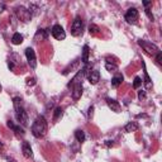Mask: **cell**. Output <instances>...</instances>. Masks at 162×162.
<instances>
[{
    "label": "cell",
    "mask_w": 162,
    "mask_h": 162,
    "mask_svg": "<svg viewBox=\"0 0 162 162\" xmlns=\"http://www.w3.org/2000/svg\"><path fill=\"white\" fill-rule=\"evenodd\" d=\"M81 95H82V85L80 82V84H76L74 86V89H72V99L79 100L81 98Z\"/></svg>",
    "instance_id": "obj_9"
},
{
    "label": "cell",
    "mask_w": 162,
    "mask_h": 162,
    "mask_svg": "<svg viewBox=\"0 0 162 162\" xmlns=\"http://www.w3.org/2000/svg\"><path fill=\"white\" fill-rule=\"evenodd\" d=\"M138 16H139L138 10L135 9V8H131V9H128L125 13V20L131 24H134V23H137Z\"/></svg>",
    "instance_id": "obj_7"
},
{
    "label": "cell",
    "mask_w": 162,
    "mask_h": 162,
    "mask_svg": "<svg viewBox=\"0 0 162 162\" xmlns=\"http://www.w3.org/2000/svg\"><path fill=\"white\" fill-rule=\"evenodd\" d=\"M32 133L36 138H42V137L46 135V133H47V122H46V118L43 115L37 117V119L32 125Z\"/></svg>",
    "instance_id": "obj_1"
},
{
    "label": "cell",
    "mask_w": 162,
    "mask_h": 162,
    "mask_svg": "<svg viewBox=\"0 0 162 162\" xmlns=\"http://www.w3.org/2000/svg\"><path fill=\"white\" fill-rule=\"evenodd\" d=\"M6 162H15L13 158H6Z\"/></svg>",
    "instance_id": "obj_32"
},
{
    "label": "cell",
    "mask_w": 162,
    "mask_h": 162,
    "mask_svg": "<svg viewBox=\"0 0 162 162\" xmlns=\"http://www.w3.org/2000/svg\"><path fill=\"white\" fill-rule=\"evenodd\" d=\"M13 103H14V109H15V117H16V119H18L19 124L27 125L28 124V117H27V113L24 112V108L22 106V99L20 98H14Z\"/></svg>",
    "instance_id": "obj_2"
},
{
    "label": "cell",
    "mask_w": 162,
    "mask_h": 162,
    "mask_svg": "<svg viewBox=\"0 0 162 162\" xmlns=\"http://www.w3.org/2000/svg\"><path fill=\"white\" fill-rule=\"evenodd\" d=\"M89 33H90V34H98V33H99V27H98V25H95V24H91L90 25V27H89Z\"/></svg>",
    "instance_id": "obj_22"
},
{
    "label": "cell",
    "mask_w": 162,
    "mask_h": 162,
    "mask_svg": "<svg viewBox=\"0 0 162 162\" xmlns=\"http://www.w3.org/2000/svg\"><path fill=\"white\" fill-rule=\"evenodd\" d=\"M82 31H84V23H82V19L80 16H76L75 20L72 22V25H71V34L74 37H79L82 34Z\"/></svg>",
    "instance_id": "obj_3"
},
{
    "label": "cell",
    "mask_w": 162,
    "mask_h": 162,
    "mask_svg": "<svg viewBox=\"0 0 162 162\" xmlns=\"http://www.w3.org/2000/svg\"><path fill=\"white\" fill-rule=\"evenodd\" d=\"M151 4H152L151 2H144V3H143V5H144V6H146V8H147V6H149Z\"/></svg>",
    "instance_id": "obj_30"
},
{
    "label": "cell",
    "mask_w": 162,
    "mask_h": 162,
    "mask_svg": "<svg viewBox=\"0 0 162 162\" xmlns=\"http://www.w3.org/2000/svg\"><path fill=\"white\" fill-rule=\"evenodd\" d=\"M5 10V4L4 3H0V13Z\"/></svg>",
    "instance_id": "obj_28"
},
{
    "label": "cell",
    "mask_w": 162,
    "mask_h": 162,
    "mask_svg": "<svg viewBox=\"0 0 162 162\" xmlns=\"http://www.w3.org/2000/svg\"><path fill=\"white\" fill-rule=\"evenodd\" d=\"M138 45L146 51V53L149 55V56H153L158 52V47L155 45V43H151V42H147V41H143V39H139L138 41Z\"/></svg>",
    "instance_id": "obj_4"
},
{
    "label": "cell",
    "mask_w": 162,
    "mask_h": 162,
    "mask_svg": "<svg viewBox=\"0 0 162 162\" xmlns=\"http://www.w3.org/2000/svg\"><path fill=\"white\" fill-rule=\"evenodd\" d=\"M122 81H123V75H117V76H114V77L112 79V86L113 88H118L119 85L122 84Z\"/></svg>",
    "instance_id": "obj_15"
},
{
    "label": "cell",
    "mask_w": 162,
    "mask_h": 162,
    "mask_svg": "<svg viewBox=\"0 0 162 162\" xmlns=\"http://www.w3.org/2000/svg\"><path fill=\"white\" fill-rule=\"evenodd\" d=\"M82 61L85 63H88L89 61V46H84V49H82Z\"/></svg>",
    "instance_id": "obj_17"
},
{
    "label": "cell",
    "mask_w": 162,
    "mask_h": 162,
    "mask_svg": "<svg viewBox=\"0 0 162 162\" xmlns=\"http://www.w3.org/2000/svg\"><path fill=\"white\" fill-rule=\"evenodd\" d=\"M143 69H144V82H146V86L147 88H151V79H149V76L146 71V65L143 63Z\"/></svg>",
    "instance_id": "obj_21"
},
{
    "label": "cell",
    "mask_w": 162,
    "mask_h": 162,
    "mask_svg": "<svg viewBox=\"0 0 162 162\" xmlns=\"http://www.w3.org/2000/svg\"><path fill=\"white\" fill-rule=\"evenodd\" d=\"M156 61L158 65H162V53H161V51H158V52L156 53Z\"/></svg>",
    "instance_id": "obj_24"
},
{
    "label": "cell",
    "mask_w": 162,
    "mask_h": 162,
    "mask_svg": "<svg viewBox=\"0 0 162 162\" xmlns=\"http://www.w3.org/2000/svg\"><path fill=\"white\" fill-rule=\"evenodd\" d=\"M138 99H139V100L146 99V91H144V90H141V91L138 92Z\"/></svg>",
    "instance_id": "obj_25"
},
{
    "label": "cell",
    "mask_w": 162,
    "mask_h": 162,
    "mask_svg": "<svg viewBox=\"0 0 162 162\" xmlns=\"http://www.w3.org/2000/svg\"><path fill=\"white\" fill-rule=\"evenodd\" d=\"M142 81H143V80H142L141 77H135L134 81H133V88H134V89H138L141 85H142Z\"/></svg>",
    "instance_id": "obj_23"
},
{
    "label": "cell",
    "mask_w": 162,
    "mask_h": 162,
    "mask_svg": "<svg viewBox=\"0 0 162 162\" xmlns=\"http://www.w3.org/2000/svg\"><path fill=\"white\" fill-rule=\"evenodd\" d=\"M106 104H108V106L113 110V112H115V113H119L121 112V105H119V103L117 100H114V99H106Z\"/></svg>",
    "instance_id": "obj_11"
},
{
    "label": "cell",
    "mask_w": 162,
    "mask_h": 162,
    "mask_svg": "<svg viewBox=\"0 0 162 162\" xmlns=\"http://www.w3.org/2000/svg\"><path fill=\"white\" fill-rule=\"evenodd\" d=\"M0 91H2V86H0Z\"/></svg>",
    "instance_id": "obj_33"
},
{
    "label": "cell",
    "mask_w": 162,
    "mask_h": 162,
    "mask_svg": "<svg viewBox=\"0 0 162 162\" xmlns=\"http://www.w3.org/2000/svg\"><path fill=\"white\" fill-rule=\"evenodd\" d=\"M146 14L148 15V18H149L151 20H153V19H155V18H153V15H152V13L149 12V9H146Z\"/></svg>",
    "instance_id": "obj_26"
},
{
    "label": "cell",
    "mask_w": 162,
    "mask_h": 162,
    "mask_svg": "<svg viewBox=\"0 0 162 162\" xmlns=\"http://www.w3.org/2000/svg\"><path fill=\"white\" fill-rule=\"evenodd\" d=\"M6 125L8 127H9V128H12V129L16 133V134H18V135H23L24 134V132H23V129H22V128L20 127H18V125H15L12 121H8V123H6Z\"/></svg>",
    "instance_id": "obj_13"
},
{
    "label": "cell",
    "mask_w": 162,
    "mask_h": 162,
    "mask_svg": "<svg viewBox=\"0 0 162 162\" xmlns=\"http://www.w3.org/2000/svg\"><path fill=\"white\" fill-rule=\"evenodd\" d=\"M27 84L29 85V86H31V85H34L36 84V80L34 79H28V82Z\"/></svg>",
    "instance_id": "obj_27"
},
{
    "label": "cell",
    "mask_w": 162,
    "mask_h": 162,
    "mask_svg": "<svg viewBox=\"0 0 162 162\" xmlns=\"http://www.w3.org/2000/svg\"><path fill=\"white\" fill-rule=\"evenodd\" d=\"M16 15H18V18L22 20V22H29L32 19V14L31 12L27 9V8H24V6H19V8H16Z\"/></svg>",
    "instance_id": "obj_5"
},
{
    "label": "cell",
    "mask_w": 162,
    "mask_h": 162,
    "mask_svg": "<svg viewBox=\"0 0 162 162\" xmlns=\"http://www.w3.org/2000/svg\"><path fill=\"white\" fill-rule=\"evenodd\" d=\"M106 146H113V141H106Z\"/></svg>",
    "instance_id": "obj_31"
},
{
    "label": "cell",
    "mask_w": 162,
    "mask_h": 162,
    "mask_svg": "<svg viewBox=\"0 0 162 162\" xmlns=\"http://www.w3.org/2000/svg\"><path fill=\"white\" fill-rule=\"evenodd\" d=\"M88 79H89V82H90V84L96 85V84L99 82V80H100V74H99V71H96V70L91 71Z\"/></svg>",
    "instance_id": "obj_12"
},
{
    "label": "cell",
    "mask_w": 162,
    "mask_h": 162,
    "mask_svg": "<svg viewBox=\"0 0 162 162\" xmlns=\"http://www.w3.org/2000/svg\"><path fill=\"white\" fill-rule=\"evenodd\" d=\"M25 57H27L28 65L32 67V69H36L37 57H36V53H34V51H33V48H27V49H25Z\"/></svg>",
    "instance_id": "obj_8"
},
{
    "label": "cell",
    "mask_w": 162,
    "mask_h": 162,
    "mask_svg": "<svg viewBox=\"0 0 162 162\" xmlns=\"http://www.w3.org/2000/svg\"><path fill=\"white\" fill-rule=\"evenodd\" d=\"M92 112H94V106H91V108L89 109V118L92 117Z\"/></svg>",
    "instance_id": "obj_29"
},
{
    "label": "cell",
    "mask_w": 162,
    "mask_h": 162,
    "mask_svg": "<svg viewBox=\"0 0 162 162\" xmlns=\"http://www.w3.org/2000/svg\"><path fill=\"white\" fill-rule=\"evenodd\" d=\"M138 129V124L135 123V122H129L125 127H124V131L127 133H132V132H135Z\"/></svg>",
    "instance_id": "obj_14"
},
{
    "label": "cell",
    "mask_w": 162,
    "mask_h": 162,
    "mask_svg": "<svg viewBox=\"0 0 162 162\" xmlns=\"http://www.w3.org/2000/svg\"><path fill=\"white\" fill-rule=\"evenodd\" d=\"M75 137H76V139H77L79 142H84L85 141V133L79 129V131L75 132Z\"/></svg>",
    "instance_id": "obj_20"
},
{
    "label": "cell",
    "mask_w": 162,
    "mask_h": 162,
    "mask_svg": "<svg viewBox=\"0 0 162 162\" xmlns=\"http://www.w3.org/2000/svg\"><path fill=\"white\" fill-rule=\"evenodd\" d=\"M22 152H23V156H24L25 158H32V157H33V151H32L31 146H29L27 142L23 143V146H22Z\"/></svg>",
    "instance_id": "obj_10"
},
{
    "label": "cell",
    "mask_w": 162,
    "mask_h": 162,
    "mask_svg": "<svg viewBox=\"0 0 162 162\" xmlns=\"http://www.w3.org/2000/svg\"><path fill=\"white\" fill-rule=\"evenodd\" d=\"M62 114H63V110H62V108H56L55 109V115H53V121L55 122H57L59 118L62 117Z\"/></svg>",
    "instance_id": "obj_19"
},
{
    "label": "cell",
    "mask_w": 162,
    "mask_h": 162,
    "mask_svg": "<svg viewBox=\"0 0 162 162\" xmlns=\"http://www.w3.org/2000/svg\"><path fill=\"white\" fill-rule=\"evenodd\" d=\"M23 42V36L20 33H14L13 37H12V43L13 45H20Z\"/></svg>",
    "instance_id": "obj_16"
},
{
    "label": "cell",
    "mask_w": 162,
    "mask_h": 162,
    "mask_svg": "<svg viewBox=\"0 0 162 162\" xmlns=\"http://www.w3.org/2000/svg\"><path fill=\"white\" fill-rule=\"evenodd\" d=\"M51 33H52V36L57 41H63L66 38V33H65L63 28L59 24H55L53 27H52V29H51Z\"/></svg>",
    "instance_id": "obj_6"
},
{
    "label": "cell",
    "mask_w": 162,
    "mask_h": 162,
    "mask_svg": "<svg viewBox=\"0 0 162 162\" xmlns=\"http://www.w3.org/2000/svg\"><path fill=\"white\" fill-rule=\"evenodd\" d=\"M105 69L109 71V72H115L118 70V66L114 63V62H106L105 63Z\"/></svg>",
    "instance_id": "obj_18"
}]
</instances>
